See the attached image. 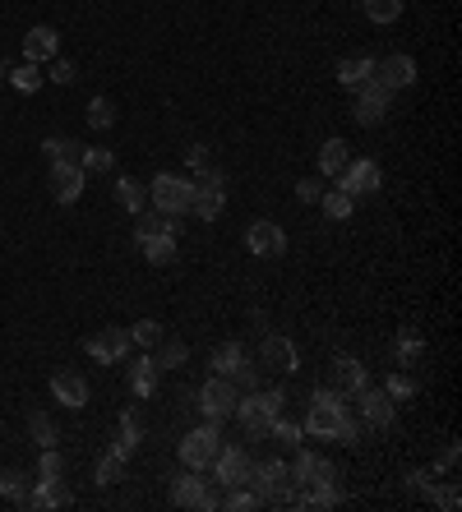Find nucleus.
<instances>
[{
  "instance_id": "nucleus-9",
  "label": "nucleus",
  "mask_w": 462,
  "mask_h": 512,
  "mask_svg": "<svg viewBox=\"0 0 462 512\" xmlns=\"http://www.w3.org/2000/svg\"><path fill=\"white\" fill-rule=\"evenodd\" d=\"M172 499H176V508H199V512L223 508V499H217V494L208 490V480H204L199 471H189V467H185V475H176Z\"/></svg>"
},
{
  "instance_id": "nucleus-31",
  "label": "nucleus",
  "mask_w": 462,
  "mask_h": 512,
  "mask_svg": "<svg viewBox=\"0 0 462 512\" xmlns=\"http://www.w3.org/2000/svg\"><path fill=\"white\" fill-rule=\"evenodd\" d=\"M116 203H121L125 212H139V208L148 203V190H144L139 180H130V176H121V180H116Z\"/></svg>"
},
{
  "instance_id": "nucleus-1",
  "label": "nucleus",
  "mask_w": 462,
  "mask_h": 512,
  "mask_svg": "<svg viewBox=\"0 0 462 512\" xmlns=\"http://www.w3.org/2000/svg\"><path fill=\"white\" fill-rule=\"evenodd\" d=\"M282 407H287V392L282 388H255V392H240L236 397V420H240V429H246L250 439H264L268 434V425H273L278 416H282Z\"/></svg>"
},
{
  "instance_id": "nucleus-20",
  "label": "nucleus",
  "mask_w": 462,
  "mask_h": 512,
  "mask_svg": "<svg viewBox=\"0 0 462 512\" xmlns=\"http://www.w3.org/2000/svg\"><path fill=\"white\" fill-rule=\"evenodd\" d=\"M365 384H370V379H365V365H361L357 356H338V360H333V392H338V397H357Z\"/></svg>"
},
{
  "instance_id": "nucleus-40",
  "label": "nucleus",
  "mask_w": 462,
  "mask_h": 512,
  "mask_svg": "<svg viewBox=\"0 0 462 512\" xmlns=\"http://www.w3.org/2000/svg\"><path fill=\"white\" fill-rule=\"evenodd\" d=\"M88 125H93V129H112V125H116V106L106 102V97H93V102H88Z\"/></svg>"
},
{
  "instance_id": "nucleus-33",
  "label": "nucleus",
  "mask_w": 462,
  "mask_h": 512,
  "mask_svg": "<svg viewBox=\"0 0 462 512\" xmlns=\"http://www.w3.org/2000/svg\"><path fill=\"white\" fill-rule=\"evenodd\" d=\"M361 10H365L370 23H379V29H384V23H398V19H402V0H361Z\"/></svg>"
},
{
  "instance_id": "nucleus-14",
  "label": "nucleus",
  "mask_w": 462,
  "mask_h": 512,
  "mask_svg": "<svg viewBox=\"0 0 462 512\" xmlns=\"http://www.w3.org/2000/svg\"><path fill=\"white\" fill-rule=\"evenodd\" d=\"M51 397H56L65 411H84L93 392H88V379H84V374L61 369V374H51Z\"/></svg>"
},
{
  "instance_id": "nucleus-23",
  "label": "nucleus",
  "mask_w": 462,
  "mask_h": 512,
  "mask_svg": "<svg viewBox=\"0 0 462 512\" xmlns=\"http://www.w3.org/2000/svg\"><path fill=\"white\" fill-rule=\"evenodd\" d=\"M74 494H70V484L65 480H38V490H29V508L46 512V508H70Z\"/></svg>"
},
{
  "instance_id": "nucleus-30",
  "label": "nucleus",
  "mask_w": 462,
  "mask_h": 512,
  "mask_svg": "<svg viewBox=\"0 0 462 512\" xmlns=\"http://www.w3.org/2000/svg\"><path fill=\"white\" fill-rule=\"evenodd\" d=\"M0 494L14 499L19 508H29V475L14 471V467H5V471H0Z\"/></svg>"
},
{
  "instance_id": "nucleus-24",
  "label": "nucleus",
  "mask_w": 462,
  "mask_h": 512,
  "mask_svg": "<svg viewBox=\"0 0 462 512\" xmlns=\"http://www.w3.org/2000/svg\"><path fill=\"white\" fill-rule=\"evenodd\" d=\"M370 74H374V61H370V56H342V61H338V84L351 88V93H357Z\"/></svg>"
},
{
  "instance_id": "nucleus-26",
  "label": "nucleus",
  "mask_w": 462,
  "mask_h": 512,
  "mask_svg": "<svg viewBox=\"0 0 462 512\" xmlns=\"http://www.w3.org/2000/svg\"><path fill=\"white\" fill-rule=\"evenodd\" d=\"M347 161H351V144H347V139H329V144L319 148V171H323V176H338Z\"/></svg>"
},
{
  "instance_id": "nucleus-36",
  "label": "nucleus",
  "mask_w": 462,
  "mask_h": 512,
  "mask_svg": "<svg viewBox=\"0 0 462 512\" xmlns=\"http://www.w3.org/2000/svg\"><path fill=\"white\" fill-rule=\"evenodd\" d=\"M42 78H46V74H42L33 61H23L19 70H10V84H14L19 93H38V88H42Z\"/></svg>"
},
{
  "instance_id": "nucleus-32",
  "label": "nucleus",
  "mask_w": 462,
  "mask_h": 512,
  "mask_svg": "<svg viewBox=\"0 0 462 512\" xmlns=\"http://www.w3.org/2000/svg\"><path fill=\"white\" fill-rule=\"evenodd\" d=\"M46 161H84V144H74V139H61V134H51V139L42 144Z\"/></svg>"
},
{
  "instance_id": "nucleus-19",
  "label": "nucleus",
  "mask_w": 462,
  "mask_h": 512,
  "mask_svg": "<svg viewBox=\"0 0 462 512\" xmlns=\"http://www.w3.org/2000/svg\"><path fill=\"white\" fill-rule=\"evenodd\" d=\"M56 51H61V33L51 29V23H38V29H29V37H23V61H56Z\"/></svg>"
},
{
  "instance_id": "nucleus-37",
  "label": "nucleus",
  "mask_w": 462,
  "mask_h": 512,
  "mask_svg": "<svg viewBox=\"0 0 462 512\" xmlns=\"http://www.w3.org/2000/svg\"><path fill=\"white\" fill-rule=\"evenodd\" d=\"M121 471H125V462H121V457H116V452H102V457H97V471H93V475H97V490H106V484H116V480H121Z\"/></svg>"
},
{
  "instance_id": "nucleus-29",
  "label": "nucleus",
  "mask_w": 462,
  "mask_h": 512,
  "mask_svg": "<svg viewBox=\"0 0 462 512\" xmlns=\"http://www.w3.org/2000/svg\"><path fill=\"white\" fill-rule=\"evenodd\" d=\"M250 356H246V346H240V342H223V346H217V351H213V374H231L236 365H246Z\"/></svg>"
},
{
  "instance_id": "nucleus-21",
  "label": "nucleus",
  "mask_w": 462,
  "mask_h": 512,
  "mask_svg": "<svg viewBox=\"0 0 462 512\" xmlns=\"http://www.w3.org/2000/svg\"><path fill=\"white\" fill-rule=\"evenodd\" d=\"M259 360H264V369H273V374H291L301 356H296V346H291L287 337L268 333V337H264V351H259Z\"/></svg>"
},
{
  "instance_id": "nucleus-35",
  "label": "nucleus",
  "mask_w": 462,
  "mask_h": 512,
  "mask_svg": "<svg viewBox=\"0 0 462 512\" xmlns=\"http://www.w3.org/2000/svg\"><path fill=\"white\" fill-rule=\"evenodd\" d=\"M319 203H323V212H329L333 222H347V218H351V208H357V199H351L347 190H329V194H319Z\"/></svg>"
},
{
  "instance_id": "nucleus-46",
  "label": "nucleus",
  "mask_w": 462,
  "mask_h": 512,
  "mask_svg": "<svg viewBox=\"0 0 462 512\" xmlns=\"http://www.w3.org/2000/svg\"><path fill=\"white\" fill-rule=\"evenodd\" d=\"M384 392H389L393 401H402V397H412V392H416V379H412V374H398V369H393V379H389Z\"/></svg>"
},
{
  "instance_id": "nucleus-51",
  "label": "nucleus",
  "mask_w": 462,
  "mask_h": 512,
  "mask_svg": "<svg viewBox=\"0 0 462 512\" xmlns=\"http://www.w3.org/2000/svg\"><path fill=\"white\" fill-rule=\"evenodd\" d=\"M185 161H189V171H204V167H208V148H204V144H195V148L185 153Z\"/></svg>"
},
{
  "instance_id": "nucleus-17",
  "label": "nucleus",
  "mask_w": 462,
  "mask_h": 512,
  "mask_svg": "<svg viewBox=\"0 0 462 512\" xmlns=\"http://www.w3.org/2000/svg\"><path fill=\"white\" fill-rule=\"evenodd\" d=\"M374 78L384 84L389 93H398V88H412L416 84V61L412 56H384V61H374Z\"/></svg>"
},
{
  "instance_id": "nucleus-16",
  "label": "nucleus",
  "mask_w": 462,
  "mask_h": 512,
  "mask_svg": "<svg viewBox=\"0 0 462 512\" xmlns=\"http://www.w3.org/2000/svg\"><path fill=\"white\" fill-rule=\"evenodd\" d=\"M79 194H84V167L79 161H51V199L74 203Z\"/></svg>"
},
{
  "instance_id": "nucleus-6",
  "label": "nucleus",
  "mask_w": 462,
  "mask_h": 512,
  "mask_svg": "<svg viewBox=\"0 0 462 512\" xmlns=\"http://www.w3.org/2000/svg\"><path fill=\"white\" fill-rule=\"evenodd\" d=\"M217 448H223V434H217V425L208 420V425H199V429H189V434H185L181 462H185L189 471H208L213 457H217Z\"/></svg>"
},
{
  "instance_id": "nucleus-34",
  "label": "nucleus",
  "mask_w": 462,
  "mask_h": 512,
  "mask_svg": "<svg viewBox=\"0 0 462 512\" xmlns=\"http://www.w3.org/2000/svg\"><path fill=\"white\" fill-rule=\"evenodd\" d=\"M29 434H33L42 448H56V439H61V434H56V420H51L46 411H29Z\"/></svg>"
},
{
  "instance_id": "nucleus-38",
  "label": "nucleus",
  "mask_w": 462,
  "mask_h": 512,
  "mask_svg": "<svg viewBox=\"0 0 462 512\" xmlns=\"http://www.w3.org/2000/svg\"><path fill=\"white\" fill-rule=\"evenodd\" d=\"M223 508H231V512H255V508H264V494L255 490V484H250V490H246V484H236V494L223 499Z\"/></svg>"
},
{
  "instance_id": "nucleus-27",
  "label": "nucleus",
  "mask_w": 462,
  "mask_h": 512,
  "mask_svg": "<svg viewBox=\"0 0 462 512\" xmlns=\"http://www.w3.org/2000/svg\"><path fill=\"white\" fill-rule=\"evenodd\" d=\"M139 250L153 268H167L176 263V235H153V240H139Z\"/></svg>"
},
{
  "instance_id": "nucleus-47",
  "label": "nucleus",
  "mask_w": 462,
  "mask_h": 512,
  "mask_svg": "<svg viewBox=\"0 0 462 512\" xmlns=\"http://www.w3.org/2000/svg\"><path fill=\"white\" fill-rule=\"evenodd\" d=\"M46 78L65 88V84H74V78H79V70H74V61H51V74H46Z\"/></svg>"
},
{
  "instance_id": "nucleus-42",
  "label": "nucleus",
  "mask_w": 462,
  "mask_h": 512,
  "mask_svg": "<svg viewBox=\"0 0 462 512\" xmlns=\"http://www.w3.org/2000/svg\"><path fill=\"white\" fill-rule=\"evenodd\" d=\"M84 171H112L116 167V153L112 148H84V161H79Z\"/></svg>"
},
{
  "instance_id": "nucleus-28",
  "label": "nucleus",
  "mask_w": 462,
  "mask_h": 512,
  "mask_svg": "<svg viewBox=\"0 0 462 512\" xmlns=\"http://www.w3.org/2000/svg\"><path fill=\"white\" fill-rule=\"evenodd\" d=\"M157 360H139V365H134L130 369V388H134V397H153L157 392Z\"/></svg>"
},
{
  "instance_id": "nucleus-25",
  "label": "nucleus",
  "mask_w": 462,
  "mask_h": 512,
  "mask_svg": "<svg viewBox=\"0 0 462 512\" xmlns=\"http://www.w3.org/2000/svg\"><path fill=\"white\" fill-rule=\"evenodd\" d=\"M153 360H157V369H181L185 360H189V346L181 342V337H167V333H162V342L153 346Z\"/></svg>"
},
{
  "instance_id": "nucleus-5",
  "label": "nucleus",
  "mask_w": 462,
  "mask_h": 512,
  "mask_svg": "<svg viewBox=\"0 0 462 512\" xmlns=\"http://www.w3.org/2000/svg\"><path fill=\"white\" fill-rule=\"evenodd\" d=\"M213 480L227 484V490H236V484H250V480H255L250 452L236 448V443H223V448H217V457H213Z\"/></svg>"
},
{
  "instance_id": "nucleus-4",
  "label": "nucleus",
  "mask_w": 462,
  "mask_h": 512,
  "mask_svg": "<svg viewBox=\"0 0 462 512\" xmlns=\"http://www.w3.org/2000/svg\"><path fill=\"white\" fill-rule=\"evenodd\" d=\"M148 199L157 212H167V218H185L189 212V199H195V185L185 176H172V171H157L153 185H148Z\"/></svg>"
},
{
  "instance_id": "nucleus-45",
  "label": "nucleus",
  "mask_w": 462,
  "mask_h": 512,
  "mask_svg": "<svg viewBox=\"0 0 462 512\" xmlns=\"http://www.w3.org/2000/svg\"><path fill=\"white\" fill-rule=\"evenodd\" d=\"M139 439H144V425H139V416H134V411H125V416H121V443L139 448Z\"/></svg>"
},
{
  "instance_id": "nucleus-8",
  "label": "nucleus",
  "mask_w": 462,
  "mask_h": 512,
  "mask_svg": "<svg viewBox=\"0 0 462 512\" xmlns=\"http://www.w3.org/2000/svg\"><path fill=\"white\" fill-rule=\"evenodd\" d=\"M255 490L264 494V503H278V508H291V471H287V462H264V467H255Z\"/></svg>"
},
{
  "instance_id": "nucleus-13",
  "label": "nucleus",
  "mask_w": 462,
  "mask_h": 512,
  "mask_svg": "<svg viewBox=\"0 0 462 512\" xmlns=\"http://www.w3.org/2000/svg\"><path fill=\"white\" fill-rule=\"evenodd\" d=\"M246 245H250V254L255 259H278V254H287V231L278 227V222H250V231H246Z\"/></svg>"
},
{
  "instance_id": "nucleus-48",
  "label": "nucleus",
  "mask_w": 462,
  "mask_h": 512,
  "mask_svg": "<svg viewBox=\"0 0 462 512\" xmlns=\"http://www.w3.org/2000/svg\"><path fill=\"white\" fill-rule=\"evenodd\" d=\"M319 194H323L319 176H306V180H296V199H301V203H319Z\"/></svg>"
},
{
  "instance_id": "nucleus-7",
  "label": "nucleus",
  "mask_w": 462,
  "mask_h": 512,
  "mask_svg": "<svg viewBox=\"0 0 462 512\" xmlns=\"http://www.w3.org/2000/svg\"><path fill=\"white\" fill-rule=\"evenodd\" d=\"M236 384L227 379V374H213V379L199 388V411L213 420V425H223V420H231V411H236Z\"/></svg>"
},
{
  "instance_id": "nucleus-18",
  "label": "nucleus",
  "mask_w": 462,
  "mask_h": 512,
  "mask_svg": "<svg viewBox=\"0 0 462 512\" xmlns=\"http://www.w3.org/2000/svg\"><path fill=\"white\" fill-rule=\"evenodd\" d=\"M357 397H361V420H365L370 429H389V425H393L398 407H393V397H389L384 388H370V384H365Z\"/></svg>"
},
{
  "instance_id": "nucleus-22",
  "label": "nucleus",
  "mask_w": 462,
  "mask_h": 512,
  "mask_svg": "<svg viewBox=\"0 0 462 512\" xmlns=\"http://www.w3.org/2000/svg\"><path fill=\"white\" fill-rule=\"evenodd\" d=\"M153 235H181V222L157 208H139L134 212V240H153Z\"/></svg>"
},
{
  "instance_id": "nucleus-52",
  "label": "nucleus",
  "mask_w": 462,
  "mask_h": 512,
  "mask_svg": "<svg viewBox=\"0 0 462 512\" xmlns=\"http://www.w3.org/2000/svg\"><path fill=\"white\" fill-rule=\"evenodd\" d=\"M434 503H440V508H449V512H453V508L462 503V494H458L453 484H449V490H434Z\"/></svg>"
},
{
  "instance_id": "nucleus-11",
  "label": "nucleus",
  "mask_w": 462,
  "mask_h": 512,
  "mask_svg": "<svg viewBox=\"0 0 462 512\" xmlns=\"http://www.w3.org/2000/svg\"><path fill=\"white\" fill-rule=\"evenodd\" d=\"M338 190H347L351 199L357 194H374L379 185H384V171H379V161H370V157H361V161H347V167L338 171Z\"/></svg>"
},
{
  "instance_id": "nucleus-3",
  "label": "nucleus",
  "mask_w": 462,
  "mask_h": 512,
  "mask_svg": "<svg viewBox=\"0 0 462 512\" xmlns=\"http://www.w3.org/2000/svg\"><path fill=\"white\" fill-rule=\"evenodd\" d=\"M342 420H347V407H342V397L329 388H315L310 392V416H306V434H315V439H338V429H342Z\"/></svg>"
},
{
  "instance_id": "nucleus-39",
  "label": "nucleus",
  "mask_w": 462,
  "mask_h": 512,
  "mask_svg": "<svg viewBox=\"0 0 462 512\" xmlns=\"http://www.w3.org/2000/svg\"><path fill=\"white\" fill-rule=\"evenodd\" d=\"M125 333H130V342H139V346H157L167 328H162L157 318H139V323H134V328H125Z\"/></svg>"
},
{
  "instance_id": "nucleus-49",
  "label": "nucleus",
  "mask_w": 462,
  "mask_h": 512,
  "mask_svg": "<svg viewBox=\"0 0 462 512\" xmlns=\"http://www.w3.org/2000/svg\"><path fill=\"white\" fill-rule=\"evenodd\" d=\"M398 360H402V365H416V360H421V342H416L412 333L398 337Z\"/></svg>"
},
{
  "instance_id": "nucleus-50",
  "label": "nucleus",
  "mask_w": 462,
  "mask_h": 512,
  "mask_svg": "<svg viewBox=\"0 0 462 512\" xmlns=\"http://www.w3.org/2000/svg\"><path fill=\"white\" fill-rule=\"evenodd\" d=\"M361 439V420L347 411V420H342V429H338V443H357Z\"/></svg>"
},
{
  "instance_id": "nucleus-53",
  "label": "nucleus",
  "mask_w": 462,
  "mask_h": 512,
  "mask_svg": "<svg viewBox=\"0 0 462 512\" xmlns=\"http://www.w3.org/2000/svg\"><path fill=\"white\" fill-rule=\"evenodd\" d=\"M0 84H5V65H0Z\"/></svg>"
},
{
  "instance_id": "nucleus-10",
  "label": "nucleus",
  "mask_w": 462,
  "mask_h": 512,
  "mask_svg": "<svg viewBox=\"0 0 462 512\" xmlns=\"http://www.w3.org/2000/svg\"><path fill=\"white\" fill-rule=\"evenodd\" d=\"M389 102H393V93L370 74L365 84L357 88V106H351V116H357V125H379V120L389 116Z\"/></svg>"
},
{
  "instance_id": "nucleus-2",
  "label": "nucleus",
  "mask_w": 462,
  "mask_h": 512,
  "mask_svg": "<svg viewBox=\"0 0 462 512\" xmlns=\"http://www.w3.org/2000/svg\"><path fill=\"white\" fill-rule=\"evenodd\" d=\"M195 199H189V212H195L199 222H217L223 218V208H227V176L217 171V167H204L195 171Z\"/></svg>"
},
{
  "instance_id": "nucleus-12",
  "label": "nucleus",
  "mask_w": 462,
  "mask_h": 512,
  "mask_svg": "<svg viewBox=\"0 0 462 512\" xmlns=\"http://www.w3.org/2000/svg\"><path fill=\"white\" fill-rule=\"evenodd\" d=\"M333 462L329 457H319V452H310V448H301L296 452V467H291V484H310V490H319V484H333Z\"/></svg>"
},
{
  "instance_id": "nucleus-43",
  "label": "nucleus",
  "mask_w": 462,
  "mask_h": 512,
  "mask_svg": "<svg viewBox=\"0 0 462 512\" xmlns=\"http://www.w3.org/2000/svg\"><path fill=\"white\" fill-rule=\"evenodd\" d=\"M268 434H273L278 443H287V448H296V443H301V434H306V429L296 425V420H282V416H278L273 425H268Z\"/></svg>"
},
{
  "instance_id": "nucleus-15",
  "label": "nucleus",
  "mask_w": 462,
  "mask_h": 512,
  "mask_svg": "<svg viewBox=\"0 0 462 512\" xmlns=\"http://www.w3.org/2000/svg\"><path fill=\"white\" fill-rule=\"evenodd\" d=\"M130 346H134V342H130V333H125V328H102L97 337H88V342H84V351H88L93 360H102V365H116V360H125V356H130Z\"/></svg>"
},
{
  "instance_id": "nucleus-44",
  "label": "nucleus",
  "mask_w": 462,
  "mask_h": 512,
  "mask_svg": "<svg viewBox=\"0 0 462 512\" xmlns=\"http://www.w3.org/2000/svg\"><path fill=\"white\" fill-rule=\"evenodd\" d=\"M227 379L236 384V392H255V388H259V369H250V360H246V365H236Z\"/></svg>"
},
{
  "instance_id": "nucleus-41",
  "label": "nucleus",
  "mask_w": 462,
  "mask_h": 512,
  "mask_svg": "<svg viewBox=\"0 0 462 512\" xmlns=\"http://www.w3.org/2000/svg\"><path fill=\"white\" fill-rule=\"evenodd\" d=\"M65 475V457L56 448H42V462H38V480H61Z\"/></svg>"
}]
</instances>
